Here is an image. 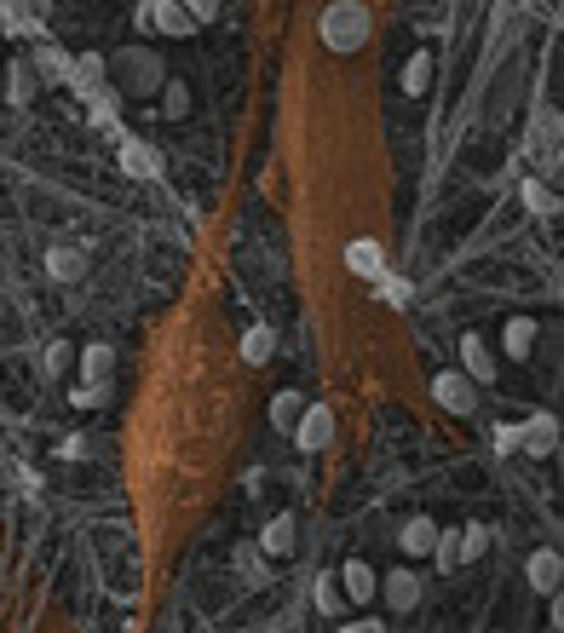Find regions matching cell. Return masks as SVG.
<instances>
[{
    "instance_id": "36",
    "label": "cell",
    "mask_w": 564,
    "mask_h": 633,
    "mask_svg": "<svg viewBox=\"0 0 564 633\" xmlns=\"http://www.w3.org/2000/svg\"><path fill=\"white\" fill-rule=\"evenodd\" d=\"M208 18H219V6H213V0H196V6H190V24H208Z\"/></svg>"
},
{
    "instance_id": "28",
    "label": "cell",
    "mask_w": 564,
    "mask_h": 633,
    "mask_svg": "<svg viewBox=\"0 0 564 633\" xmlns=\"http://www.w3.org/2000/svg\"><path fill=\"white\" fill-rule=\"evenodd\" d=\"M311 599H317V610H323V616H340V610H346V599H340V582H329V576H317V582H311Z\"/></svg>"
},
{
    "instance_id": "19",
    "label": "cell",
    "mask_w": 564,
    "mask_h": 633,
    "mask_svg": "<svg viewBox=\"0 0 564 633\" xmlns=\"http://www.w3.org/2000/svg\"><path fill=\"white\" fill-rule=\"evenodd\" d=\"M110 375H116V352L110 346H87L81 352V380L87 386H110Z\"/></svg>"
},
{
    "instance_id": "31",
    "label": "cell",
    "mask_w": 564,
    "mask_h": 633,
    "mask_svg": "<svg viewBox=\"0 0 564 633\" xmlns=\"http://www.w3.org/2000/svg\"><path fill=\"white\" fill-rule=\"evenodd\" d=\"M190 110V93H185V81H167V116H185Z\"/></svg>"
},
{
    "instance_id": "21",
    "label": "cell",
    "mask_w": 564,
    "mask_h": 633,
    "mask_svg": "<svg viewBox=\"0 0 564 633\" xmlns=\"http://www.w3.org/2000/svg\"><path fill=\"white\" fill-rule=\"evenodd\" d=\"M300 415H306V398H300V392H277V398H271V426H277V432H294Z\"/></svg>"
},
{
    "instance_id": "20",
    "label": "cell",
    "mask_w": 564,
    "mask_h": 633,
    "mask_svg": "<svg viewBox=\"0 0 564 633\" xmlns=\"http://www.w3.org/2000/svg\"><path fill=\"white\" fill-rule=\"evenodd\" d=\"M0 24L12 29V35H24V41H47L41 18H35V12H24V6H12V0H0Z\"/></svg>"
},
{
    "instance_id": "8",
    "label": "cell",
    "mask_w": 564,
    "mask_h": 633,
    "mask_svg": "<svg viewBox=\"0 0 564 633\" xmlns=\"http://www.w3.org/2000/svg\"><path fill=\"white\" fill-rule=\"evenodd\" d=\"M334 438V415L323 409V403H306V415H300V426H294V444L300 449H329Z\"/></svg>"
},
{
    "instance_id": "27",
    "label": "cell",
    "mask_w": 564,
    "mask_h": 633,
    "mask_svg": "<svg viewBox=\"0 0 564 633\" xmlns=\"http://www.w3.org/2000/svg\"><path fill=\"white\" fill-rule=\"evenodd\" d=\"M116 110H121V104H116V93H98L93 104H87V116H93V127H104V133H116V139H121Z\"/></svg>"
},
{
    "instance_id": "22",
    "label": "cell",
    "mask_w": 564,
    "mask_h": 633,
    "mask_svg": "<svg viewBox=\"0 0 564 633\" xmlns=\"http://www.w3.org/2000/svg\"><path fill=\"white\" fill-rule=\"evenodd\" d=\"M398 87H403V93H409V98H415V93H426V87H432V52H415V58L403 64Z\"/></svg>"
},
{
    "instance_id": "2",
    "label": "cell",
    "mask_w": 564,
    "mask_h": 633,
    "mask_svg": "<svg viewBox=\"0 0 564 633\" xmlns=\"http://www.w3.org/2000/svg\"><path fill=\"white\" fill-rule=\"evenodd\" d=\"M110 70L127 75L121 87H127V93H139V98H144V93H156V87H167L162 58H156L150 47H127V52H116V58H110Z\"/></svg>"
},
{
    "instance_id": "6",
    "label": "cell",
    "mask_w": 564,
    "mask_h": 633,
    "mask_svg": "<svg viewBox=\"0 0 564 633\" xmlns=\"http://www.w3.org/2000/svg\"><path fill=\"white\" fill-rule=\"evenodd\" d=\"M553 444H559V421H553V415H530V421L518 426V449H524V455L547 461V455H553Z\"/></svg>"
},
{
    "instance_id": "12",
    "label": "cell",
    "mask_w": 564,
    "mask_h": 633,
    "mask_svg": "<svg viewBox=\"0 0 564 633\" xmlns=\"http://www.w3.org/2000/svg\"><path fill=\"white\" fill-rule=\"evenodd\" d=\"M35 93H41V81H35V70H29V58H12L6 64V104H35Z\"/></svg>"
},
{
    "instance_id": "4",
    "label": "cell",
    "mask_w": 564,
    "mask_h": 633,
    "mask_svg": "<svg viewBox=\"0 0 564 633\" xmlns=\"http://www.w3.org/2000/svg\"><path fill=\"white\" fill-rule=\"evenodd\" d=\"M380 593V576L369 559H346V570H340V599H352V605H369Z\"/></svg>"
},
{
    "instance_id": "9",
    "label": "cell",
    "mask_w": 564,
    "mask_h": 633,
    "mask_svg": "<svg viewBox=\"0 0 564 633\" xmlns=\"http://www.w3.org/2000/svg\"><path fill=\"white\" fill-rule=\"evenodd\" d=\"M432 398L444 403L449 415H472V409H478V398H472V380H461L455 369H444V375L432 380Z\"/></svg>"
},
{
    "instance_id": "10",
    "label": "cell",
    "mask_w": 564,
    "mask_h": 633,
    "mask_svg": "<svg viewBox=\"0 0 564 633\" xmlns=\"http://www.w3.org/2000/svg\"><path fill=\"white\" fill-rule=\"evenodd\" d=\"M47 277L52 282H81V277H87V248H75V242L47 248Z\"/></svg>"
},
{
    "instance_id": "16",
    "label": "cell",
    "mask_w": 564,
    "mask_h": 633,
    "mask_svg": "<svg viewBox=\"0 0 564 633\" xmlns=\"http://www.w3.org/2000/svg\"><path fill=\"white\" fill-rule=\"evenodd\" d=\"M559 576H564V559L553 553V547H541V553H530V587H536V593H547V599H553V587H559Z\"/></svg>"
},
{
    "instance_id": "35",
    "label": "cell",
    "mask_w": 564,
    "mask_h": 633,
    "mask_svg": "<svg viewBox=\"0 0 564 633\" xmlns=\"http://www.w3.org/2000/svg\"><path fill=\"white\" fill-rule=\"evenodd\" d=\"M58 455H64V461H81V455H87V438H64V444H58Z\"/></svg>"
},
{
    "instance_id": "30",
    "label": "cell",
    "mask_w": 564,
    "mask_h": 633,
    "mask_svg": "<svg viewBox=\"0 0 564 633\" xmlns=\"http://www.w3.org/2000/svg\"><path fill=\"white\" fill-rule=\"evenodd\" d=\"M409 294H415V288H409V282H403V277H380V300L403 305V300H409Z\"/></svg>"
},
{
    "instance_id": "18",
    "label": "cell",
    "mask_w": 564,
    "mask_h": 633,
    "mask_svg": "<svg viewBox=\"0 0 564 633\" xmlns=\"http://www.w3.org/2000/svg\"><path fill=\"white\" fill-rule=\"evenodd\" d=\"M380 593H386V605H392V610H415V605H421V576L398 570V576H386V582H380Z\"/></svg>"
},
{
    "instance_id": "7",
    "label": "cell",
    "mask_w": 564,
    "mask_h": 633,
    "mask_svg": "<svg viewBox=\"0 0 564 633\" xmlns=\"http://www.w3.org/2000/svg\"><path fill=\"white\" fill-rule=\"evenodd\" d=\"M346 271H352V277L380 282V277H386V248H380L375 236H357L352 248H346Z\"/></svg>"
},
{
    "instance_id": "26",
    "label": "cell",
    "mask_w": 564,
    "mask_h": 633,
    "mask_svg": "<svg viewBox=\"0 0 564 633\" xmlns=\"http://www.w3.org/2000/svg\"><path fill=\"white\" fill-rule=\"evenodd\" d=\"M490 524H467V530H461V564H472V559H484V553H490Z\"/></svg>"
},
{
    "instance_id": "1",
    "label": "cell",
    "mask_w": 564,
    "mask_h": 633,
    "mask_svg": "<svg viewBox=\"0 0 564 633\" xmlns=\"http://www.w3.org/2000/svg\"><path fill=\"white\" fill-rule=\"evenodd\" d=\"M363 41H369V6L334 0L329 12H323V47L329 52H357Z\"/></svg>"
},
{
    "instance_id": "13",
    "label": "cell",
    "mask_w": 564,
    "mask_h": 633,
    "mask_svg": "<svg viewBox=\"0 0 564 633\" xmlns=\"http://www.w3.org/2000/svg\"><path fill=\"white\" fill-rule=\"evenodd\" d=\"M294 530H300V524H294V513H277L265 530H259V547H265L271 559H288V553H294Z\"/></svg>"
},
{
    "instance_id": "23",
    "label": "cell",
    "mask_w": 564,
    "mask_h": 633,
    "mask_svg": "<svg viewBox=\"0 0 564 633\" xmlns=\"http://www.w3.org/2000/svg\"><path fill=\"white\" fill-rule=\"evenodd\" d=\"M530 346H536V323H530V317H513L507 334H501V352L507 357H530Z\"/></svg>"
},
{
    "instance_id": "17",
    "label": "cell",
    "mask_w": 564,
    "mask_h": 633,
    "mask_svg": "<svg viewBox=\"0 0 564 633\" xmlns=\"http://www.w3.org/2000/svg\"><path fill=\"white\" fill-rule=\"evenodd\" d=\"M461 363H467V380H495V357H490V346L478 340V334H461Z\"/></svg>"
},
{
    "instance_id": "34",
    "label": "cell",
    "mask_w": 564,
    "mask_h": 633,
    "mask_svg": "<svg viewBox=\"0 0 564 633\" xmlns=\"http://www.w3.org/2000/svg\"><path fill=\"white\" fill-rule=\"evenodd\" d=\"M490 438H495V449H501V455H507V449H518V426H495Z\"/></svg>"
},
{
    "instance_id": "25",
    "label": "cell",
    "mask_w": 564,
    "mask_h": 633,
    "mask_svg": "<svg viewBox=\"0 0 564 633\" xmlns=\"http://www.w3.org/2000/svg\"><path fill=\"white\" fill-rule=\"evenodd\" d=\"M432 559H438V570H461V530H438Z\"/></svg>"
},
{
    "instance_id": "11",
    "label": "cell",
    "mask_w": 564,
    "mask_h": 633,
    "mask_svg": "<svg viewBox=\"0 0 564 633\" xmlns=\"http://www.w3.org/2000/svg\"><path fill=\"white\" fill-rule=\"evenodd\" d=\"M29 70H35V81H70L75 58L64 47H52V41H41V47L29 52Z\"/></svg>"
},
{
    "instance_id": "29",
    "label": "cell",
    "mask_w": 564,
    "mask_h": 633,
    "mask_svg": "<svg viewBox=\"0 0 564 633\" xmlns=\"http://www.w3.org/2000/svg\"><path fill=\"white\" fill-rule=\"evenodd\" d=\"M524 208L530 213H559V196L541 185V179H524Z\"/></svg>"
},
{
    "instance_id": "3",
    "label": "cell",
    "mask_w": 564,
    "mask_h": 633,
    "mask_svg": "<svg viewBox=\"0 0 564 633\" xmlns=\"http://www.w3.org/2000/svg\"><path fill=\"white\" fill-rule=\"evenodd\" d=\"M64 87H70V93L81 98V104H93L98 93H110V58H104V52H81Z\"/></svg>"
},
{
    "instance_id": "39",
    "label": "cell",
    "mask_w": 564,
    "mask_h": 633,
    "mask_svg": "<svg viewBox=\"0 0 564 633\" xmlns=\"http://www.w3.org/2000/svg\"><path fill=\"white\" fill-rule=\"evenodd\" d=\"M0 93H6V81H0Z\"/></svg>"
},
{
    "instance_id": "38",
    "label": "cell",
    "mask_w": 564,
    "mask_h": 633,
    "mask_svg": "<svg viewBox=\"0 0 564 633\" xmlns=\"http://www.w3.org/2000/svg\"><path fill=\"white\" fill-rule=\"evenodd\" d=\"M271 633H294V628H271Z\"/></svg>"
},
{
    "instance_id": "14",
    "label": "cell",
    "mask_w": 564,
    "mask_h": 633,
    "mask_svg": "<svg viewBox=\"0 0 564 633\" xmlns=\"http://www.w3.org/2000/svg\"><path fill=\"white\" fill-rule=\"evenodd\" d=\"M139 18H150V24L162 29V35H190V12L185 6H173V0H156V6H139Z\"/></svg>"
},
{
    "instance_id": "32",
    "label": "cell",
    "mask_w": 564,
    "mask_h": 633,
    "mask_svg": "<svg viewBox=\"0 0 564 633\" xmlns=\"http://www.w3.org/2000/svg\"><path fill=\"white\" fill-rule=\"evenodd\" d=\"M104 398H110V386H81V392H75V409H98V403H104Z\"/></svg>"
},
{
    "instance_id": "15",
    "label": "cell",
    "mask_w": 564,
    "mask_h": 633,
    "mask_svg": "<svg viewBox=\"0 0 564 633\" xmlns=\"http://www.w3.org/2000/svg\"><path fill=\"white\" fill-rule=\"evenodd\" d=\"M432 541H438V524H432L426 513H415L398 530V547H403V553H415V559H426V553H432Z\"/></svg>"
},
{
    "instance_id": "37",
    "label": "cell",
    "mask_w": 564,
    "mask_h": 633,
    "mask_svg": "<svg viewBox=\"0 0 564 633\" xmlns=\"http://www.w3.org/2000/svg\"><path fill=\"white\" fill-rule=\"evenodd\" d=\"M340 633H386V628H380L375 616H369V622H346V628H340Z\"/></svg>"
},
{
    "instance_id": "33",
    "label": "cell",
    "mask_w": 564,
    "mask_h": 633,
    "mask_svg": "<svg viewBox=\"0 0 564 633\" xmlns=\"http://www.w3.org/2000/svg\"><path fill=\"white\" fill-rule=\"evenodd\" d=\"M70 346H64V340H52V346H47V375H58V369H64V363H70Z\"/></svg>"
},
{
    "instance_id": "5",
    "label": "cell",
    "mask_w": 564,
    "mask_h": 633,
    "mask_svg": "<svg viewBox=\"0 0 564 633\" xmlns=\"http://www.w3.org/2000/svg\"><path fill=\"white\" fill-rule=\"evenodd\" d=\"M116 162H121V173H127V179H156V173H162V156H156L144 139H127V133H121Z\"/></svg>"
},
{
    "instance_id": "24",
    "label": "cell",
    "mask_w": 564,
    "mask_h": 633,
    "mask_svg": "<svg viewBox=\"0 0 564 633\" xmlns=\"http://www.w3.org/2000/svg\"><path fill=\"white\" fill-rule=\"evenodd\" d=\"M271 352H277V334L265 329V323L242 334V363H254V369H259V363H271Z\"/></svg>"
}]
</instances>
